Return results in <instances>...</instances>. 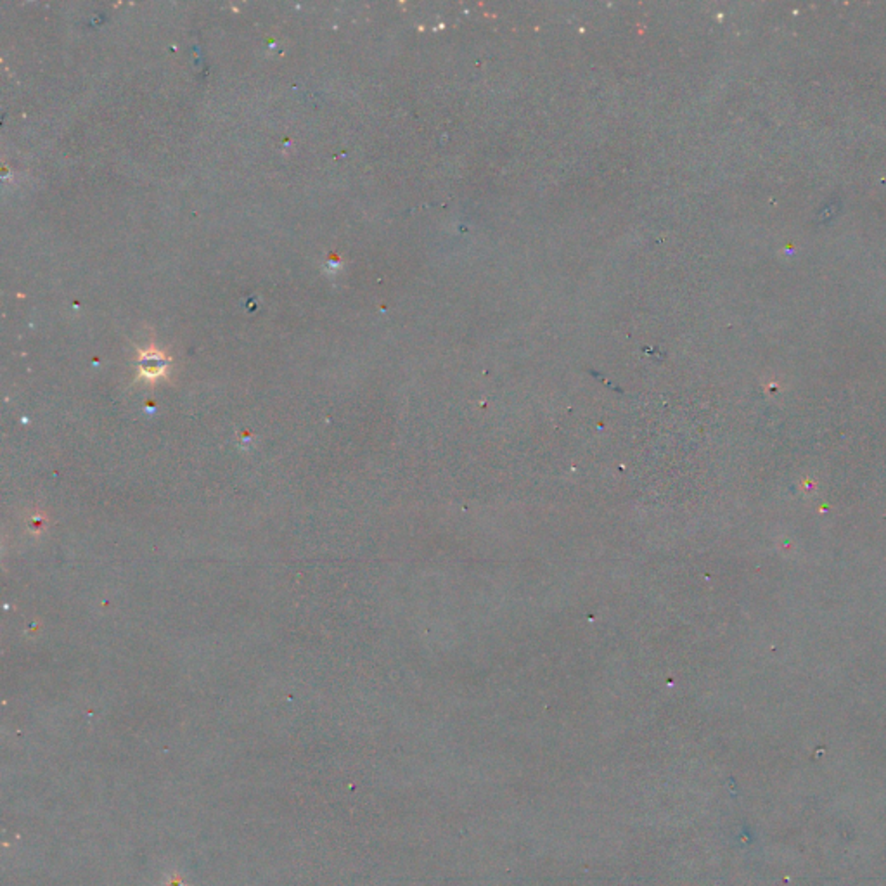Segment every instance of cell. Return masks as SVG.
Listing matches in <instances>:
<instances>
[{"mask_svg": "<svg viewBox=\"0 0 886 886\" xmlns=\"http://www.w3.org/2000/svg\"><path fill=\"white\" fill-rule=\"evenodd\" d=\"M166 367H168V360H166L160 352H156V350L144 352L141 355V360H139V371H141V374L146 377L163 376V372L166 371Z\"/></svg>", "mask_w": 886, "mask_h": 886, "instance_id": "1", "label": "cell"}]
</instances>
